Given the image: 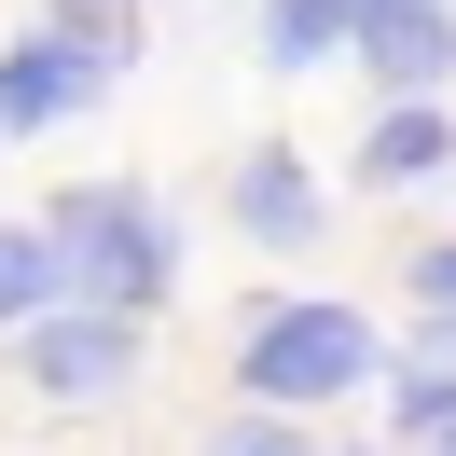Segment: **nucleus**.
<instances>
[{
  "instance_id": "nucleus-1",
  "label": "nucleus",
  "mask_w": 456,
  "mask_h": 456,
  "mask_svg": "<svg viewBox=\"0 0 456 456\" xmlns=\"http://www.w3.org/2000/svg\"><path fill=\"white\" fill-rule=\"evenodd\" d=\"M56 263L84 277V305H167V277H180V222H167V194H139V180H84V194H56Z\"/></svg>"
},
{
  "instance_id": "nucleus-2",
  "label": "nucleus",
  "mask_w": 456,
  "mask_h": 456,
  "mask_svg": "<svg viewBox=\"0 0 456 456\" xmlns=\"http://www.w3.org/2000/svg\"><path fill=\"white\" fill-rule=\"evenodd\" d=\"M387 373V346H373V318L360 305H263L249 318V346H235V387L249 401H346V387H373Z\"/></svg>"
},
{
  "instance_id": "nucleus-3",
  "label": "nucleus",
  "mask_w": 456,
  "mask_h": 456,
  "mask_svg": "<svg viewBox=\"0 0 456 456\" xmlns=\"http://www.w3.org/2000/svg\"><path fill=\"white\" fill-rule=\"evenodd\" d=\"M125 84V28H42L0 56V139H42V125H84Z\"/></svg>"
},
{
  "instance_id": "nucleus-4",
  "label": "nucleus",
  "mask_w": 456,
  "mask_h": 456,
  "mask_svg": "<svg viewBox=\"0 0 456 456\" xmlns=\"http://www.w3.org/2000/svg\"><path fill=\"white\" fill-rule=\"evenodd\" d=\"M28 387L42 401H111V387H139V318H125V305H42Z\"/></svg>"
},
{
  "instance_id": "nucleus-5",
  "label": "nucleus",
  "mask_w": 456,
  "mask_h": 456,
  "mask_svg": "<svg viewBox=\"0 0 456 456\" xmlns=\"http://www.w3.org/2000/svg\"><path fill=\"white\" fill-rule=\"evenodd\" d=\"M222 208H235V235L249 249H318L332 235V194H318V167L290 139H263V152H235V180H222Z\"/></svg>"
},
{
  "instance_id": "nucleus-6",
  "label": "nucleus",
  "mask_w": 456,
  "mask_h": 456,
  "mask_svg": "<svg viewBox=\"0 0 456 456\" xmlns=\"http://www.w3.org/2000/svg\"><path fill=\"white\" fill-rule=\"evenodd\" d=\"M346 56H360L387 97H443V69H456V14H443V0H360V42H346Z\"/></svg>"
},
{
  "instance_id": "nucleus-7",
  "label": "nucleus",
  "mask_w": 456,
  "mask_h": 456,
  "mask_svg": "<svg viewBox=\"0 0 456 456\" xmlns=\"http://www.w3.org/2000/svg\"><path fill=\"white\" fill-rule=\"evenodd\" d=\"M456 167V125H443V97H387V125L360 139V180H443Z\"/></svg>"
},
{
  "instance_id": "nucleus-8",
  "label": "nucleus",
  "mask_w": 456,
  "mask_h": 456,
  "mask_svg": "<svg viewBox=\"0 0 456 456\" xmlns=\"http://www.w3.org/2000/svg\"><path fill=\"white\" fill-rule=\"evenodd\" d=\"M346 42H360V0H277V14H263V56L277 69H318V56H346Z\"/></svg>"
},
{
  "instance_id": "nucleus-9",
  "label": "nucleus",
  "mask_w": 456,
  "mask_h": 456,
  "mask_svg": "<svg viewBox=\"0 0 456 456\" xmlns=\"http://www.w3.org/2000/svg\"><path fill=\"white\" fill-rule=\"evenodd\" d=\"M69 290V263H56V235L42 222H0V318H42Z\"/></svg>"
},
{
  "instance_id": "nucleus-10",
  "label": "nucleus",
  "mask_w": 456,
  "mask_h": 456,
  "mask_svg": "<svg viewBox=\"0 0 456 456\" xmlns=\"http://www.w3.org/2000/svg\"><path fill=\"white\" fill-rule=\"evenodd\" d=\"M387 415H401V443H443V428H456V360L387 373Z\"/></svg>"
},
{
  "instance_id": "nucleus-11",
  "label": "nucleus",
  "mask_w": 456,
  "mask_h": 456,
  "mask_svg": "<svg viewBox=\"0 0 456 456\" xmlns=\"http://www.w3.org/2000/svg\"><path fill=\"white\" fill-rule=\"evenodd\" d=\"M415 305H428V318H456V235H443V249H415Z\"/></svg>"
},
{
  "instance_id": "nucleus-12",
  "label": "nucleus",
  "mask_w": 456,
  "mask_h": 456,
  "mask_svg": "<svg viewBox=\"0 0 456 456\" xmlns=\"http://www.w3.org/2000/svg\"><path fill=\"white\" fill-rule=\"evenodd\" d=\"M208 456H318L305 428H235V443H208Z\"/></svg>"
},
{
  "instance_id": "nucleus-13",
  "label": "nucleus",
  "mask_w": 456,
  "mask_h": 456,
  "mask_svg": "<svg viewBox=\"0 0 456 456\" xmlns=\"http://www.w3.org/2000/svg\"><path fill=\"white\" fill-rule=\"evenodd\" d=\"M56 14H125V0H56Z\"/></svg>"
},
{
  "instance_id": "nucleus-14",
  "label": "nucleus",
  "mask_w": 456,
  "mask_h": 456,
  "mask_svg": "<svg viewBox=\"0 0 456 456\" xmlns=\"http://www.w3.org/2000/svg\"><path fill=\"white\" fill-rule=\"evenodd\" d=\"M428 456H456V428H443V443H428Z\"/></svg>"
}]
</instances>
